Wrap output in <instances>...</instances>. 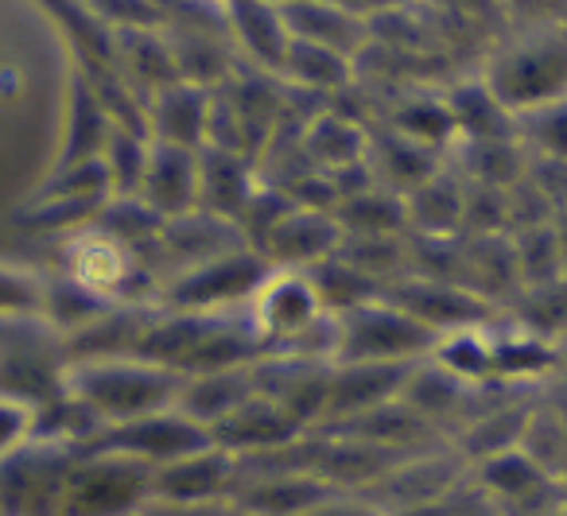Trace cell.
<instances>
[{"mask_svg": "<svg viewBox=\"0 0 567 516\" xmlns=\"http://www.w3.org/2000/svg\"><path fill=\"white\" fill-rule=\"evenodd\" d=\"M152 497V469L113 451L90 446L74 458L55 516H128Z\"/></svg>", "mask_w": 567, "mask_h": 516, "instance_id": "6da1fadb", "label": "cell"}, {"mask_svg": "<svg viewBox=\"0 0 567 516\" xmlns=\"http://www.w3.org/2000/svg\"><path fill=\"white\" fill-rule=\"evenodd\" d=\"M71 466L74 454L59 438H32L17 454L0 458V516H55Z\"/></svg>", "mask_w": 567, "mask_h": 516, "instance_id": "7a4b0ae2", "label": "cell"}, {"mask_svg": "<svg viewBox=\"0 0 567 516\" xmlns=\"http://www.w3.org/2000/svg\"><path fill=\"white\" fill-rule=\"evenodd\" d=\"M489 94L505 105V110L536 113L544 105H556L567 97V40H544L528 43V48L513 51L505 59V71L494 79Z\"/></svg>", "mask_w": 567, "mask_h": 516, "instance_id": "3957f363", "label": "cell"}, {"mask_svg": "<svg viewBox=\"0 0 567 516\" xmlns=\"http://www.w3.org/2000/svg\"><path fill=\"white\" fill-rule=\"evenodd\" d=\"M520 128L533 141V148L540 152V159H556L567 164V97L556 105H544L536 113L520 117Z\"/></svg>", "mask_w": 567, "mask_h": 516, "instance_id": "277c9868", "label": "cell"}, {"mask_svg": "<svg viewBox=\"0 0 567 516\" xmlns=\"http://www.w3.org/2000/svg\"><path fill=\"white\" fill-rule=\"evenodd\" d=\"M432 516H505V513L497 508V500L489 497V493L482 489L471 474H466L463 482H458L455 489H451L447 497L432 508Z\"/></svg>", "mask_w": 567, "mask_h": 516, "instance_id": "5b68a950", "label": "cell"}, {"mask_svg": "<svg viewBox=\"0 0 567 516\" xmlns=\"http://www.w3.org/2000/svg\"><path fill=\"white\" fill-rule=\"evenodd\" d=\"M35 438L32 431V407H24L20 396H0V458L17 454Z\"/></svg>", "mask_w": 567, "mask_h": 516, "instance_id": "8992f818", "label": "cell"}, {"mask_svg": "<svg viewBox=\"0 0 567 516\" xmlns=\"http://www.w3.org/2000/svg\"><path fill=\"white\" fill-rule=\"evenodd\" d=\"M544 516H567V497H564V500H559V505H556V508H548V513H544Z\"/></svg>", "mask_w": 567, "mask_h": 516, "instance_id": "52a82bcc", "label": "cell"}, {"mask_svg": "<svg viewBox=\"0 0 567 516\" xmlns=\"http://www.w3.org/2000/svg\"><path fill=\"white\" fill-rule=\"evenodd\" d=\"M128 516H144V508H141V513H128Z\"/></svg>", "mask_w": 567, "mask_h": 516, "instance_id": "ba28073f", "label": "cell"}]
</instances>
